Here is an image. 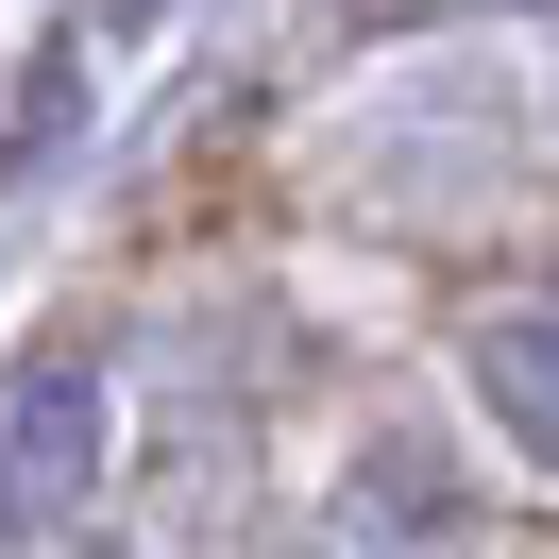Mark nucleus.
Wrapping results in <instances>:
<instances>
[{"label": "nucleus", "instance_id": "obj_1", "mask_svg": "<svg viewBox=\"0 0 559 559\" xmlns=\"http://www.w3.org/2000/svg\"><path fill=\"white\" fill-rule=\"evenodd\" d=\"M103 491V373L35 356L17 407H0V543H69V509Z\"/></svg>", "mask_w": 559, "mask_h": 559}, {"label": "nucleus", "instance_id": "obj_2", "mask_svg": "<svg viewBox=\"0 0 559 559\" xmlns=\"http://www.w3.org/2000/svg\"><path fill=\"white\" fill-rule=\"evenodd\" d=\"M457 373H475V407L509 424V457H543V475H559V288H543V306H475Z\"/></svg>", "mask_w": 559, "mask_h": 559}]
</instances>
